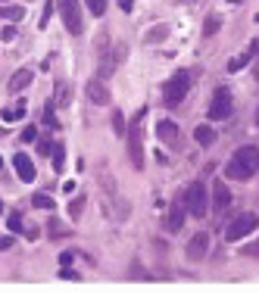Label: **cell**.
Returning <instances> with one entry per match:
<instances>
[{"mask_svg": "<svg viewBox=\"0 0 259 293\" xmlns=\"http://www.w3.org/2000/svg\"><path fill=\"white\" fill-rule=\"evenodd\" d=\"M256 172H259V146H253V143L237 146L234 156L228 159V166H225V178H231V181H250Z\"/></svg>", "mask_w": 259, "mask_h": 293, "instance_id": "obj_1", "label": "cell"}, {"mask_svg": "<svg viewBox=\"0 0 259 293\" xmlns=\"http://www.w3.org/2000/svg\"><path fill=\"white\" fill-rule=\"evenodd\" d=\"M144 116H147V106L138 109V116L132 119V125H128L125 131V143H128V162H132L135 169H144Z\"/></svg>", "mask_w": 259, "mask_h": 293, "instance_id": "obj_2", "label": "cell"}, {"mask_svg": "<svg viewBox=\"0 0 259 293\" xmlns=\"http://www.w3.org/2000/svg\"><path fill=\"white\" fill-rule=\"evenodd\" d=\"M184 206H188V212L194 218H206L209 215V187H206V181H194V184L188 187Z\"/></svg>", "mask_w": 259, "mask_h": 293, "instance_id": "obj_3", "label": "cell"}, {"mask_svg": "<svg viewBox=\"0 0 259 293\" xmlns=\"http://www.w3.org/2000/svg\"><path fill=\"white\" fill-rule=\"evenodd\" d=\"M188 90H191V72H175V75L165 81V87H162V100H165V106H178L184 97H188Z\"/></svg>", "mask_w": 259, "mask_h": 293, "instance_id": "obj_4", "label": "cell"}, {"mask_svg": "<svg viewBox=\"0 0 259 293\" xmlns=\"http://www.w3.org/2000/svg\"><path fill=\"white\" fill-rule=\"evenodd\" d=\"M259 228V215L256 212H240V215H234L231 222H228V228H225V240H244V237L250 234V231H256Z\"/></svg>", "mask_w": 259, "mask_h": 293, "instance_id": "obj_5", "label": "cell"}, {"mask_svg": "<svg viewBox=\"0 0 259 293\" xmlns=\"http://www.w3.org/2000/svg\"><path fill=\"white\" fill-rule=\"evenodd\" d=\"M234 113V97L228 87H215L212 90V103H209V119L212 122H225Z\"/></svg>", "mask_w": 259, "mask_h": 293, "instance_id": "obj_6", "label": "cell"}, {"mask_svg": "<svg viewBox=\"0 0 259 293\" xmlns=\"http://www.w3.org/2000/svg\"><path fill=\"white\" fill-rule=\"evenodd\" d=\"M60 16H63V25L69 34H81L84 22H81V4L78 0H60Z\"/></svg>", "mask_w": 259, "mask_h": 293, "instance_id": "obj_7", "label": "cell"}, {"mask_svg": "<svg viewBox=\"0 0 259 293\" xmlns=\"http://www.w3.org/2000/svg\"><path fill=\"white\" fill-rule=\"evenodd\" d=\"M206 253H209V234L206 231H197L191 240H188V247H184V256H188L191 262H200Z\"/></svg>", "mask_w": 259, "mask_h": 293, "instance_id": "obj_8", "label": "cell"}, {"mask_svg": "<svg viewBox=\"0 0 259 293\" xmlns=\"http://www.w3.org/2000/svg\"><path fill=\"white\" fill-rule=\"evenodd\" d=\"M231 203V190L225 187V181H212V197H209V212L222 215Z\"/></svg>", "mask_w": 259, "mask_h": 293, "instance_id": "obj_9", "label": "cell"}, {"mask_svg": "<svg viewBox=\"0 0 259 293\" xmlns=\"http://www.w3.org/2000/svg\"><path fill=\"white\" fill-rule=\"evenodd\" d=\"M13 169H16V175H19V181H25V184L38 178L34 159H31V156H25V153H16V156H13Z\"/></svg>", "mask_w": 259, "mask_h": 293, "instance_id": "obj_10", "label": "cell"}, {"mask_svg": "<svg viewBox=\"0 0 259 293\" xmlns=\"http://www.w3.org/2000/svg\"><path fill=\"white\" fill-rule=\"evenodd\" d=\"M156 137H159L165 146H178V143H181V128H178L172 119H162V122L156 125Z\"/></svg>", "mask_w": 259, "mask_h": 293, "instance_id": "obj_11", "label": "cell"}, {"mask_svg": "<svg viewBox=\"0 0 259 293\" xmlns=\"http://www.w3.org/2000/svg\"><path fill=\"white\" fill-rule=\"evenodd\" d=\"M184 215H188V206H184V200H175V203L169 206V215H165V228L178 234V231L184 228Z\"/></svg>", "mask_w": 259, "mask_h": 293, "instance_id": "obj_12", "label": "cell"}, {"mask_svg": "<svg viewBox=\"0 0 259 293\" xmlns=\"http://www.w3.org/2000/svg\"><path fill=\"white\" fill-rule=\"evenodd\" d=\"M88 100L94 103V106H109V87H106L100 78L88 81Z\"/></svg>", "mask_w": 259, "mask_h": 293, "instance_id": "obj_13", "label": "cell"}, {"mask_svg": "<svg viewBox=\"0 0 259 293\" xmlns=\"http://www.w3.org/2000/svg\"><path fill=\"white\" fill-rule=\"evenodd\" d=\"M31 78H34V72H31V69H19V72H13V78H10L7 90H10V94H19V90H25V87L31 84Z\"/></svg>", "mask_w": 259, "mask_h": 293, "instance_id": "obj_14", "label": "cell"}, {"mask_svg": "<svg viewBox=\"0 0 259 293\" xmlns=\"http://www.w3.org/2000/svg\"><path fill=\"white\" fill-rule=\"evenodd\" d=\"M169 34H172V28L165 25V22H159V25H153V28H147V34H144V44H147V47L162 44V41H169Z\"/></svg>", "mask_w": 259, "mask_h": 293, "instance_id": "obj_15", "label": "cell"}, {"mask_svg": "<svg viewBox=\"0 0 259 293\" xmlns=\"http://www.w3.org/2000/svg\"><path fill=\"white\" fill-rule=\"evenodd\" d=\"M194 140H197L200 146H212V143H215V128H212V125H197V128H194Z\"/></svg>", "mask_w": 259, "mask_h": 293, "instance_id": "obj_16", "label": "cell"}, {"mask_svg": "<svg viewBox=\"0 0 259 293\" xmlns=\"http://www.w3.org/2000/svg\"><path fill=\"white\" fill-rule=\"evenodd\" d=\"M69 100H72V90H69V81H60L57 84V90H53V106H69Z\"/></svg>", "mask_w": 259, "mask_h": 293, "instance_id": "obj_17", "label": "cell"}, {"mask_svg": "<svg viewBox=\"0 0 259 293\" xmlns=\"http://www.w3.org/2000/svg\"><path fill=\"white\" fill-rule=\"evenodd\" d=\"M84 203H88V197H84V193H75V197L69 200V218H72V222H78V218H81Z\"/></svg>", "mask_w": 259, "mask_h": 293, "instance_id": "obj_18", "label": "cell"}, {"mask_svg": "<svg viewBox=\"0 0 259 293\" xmlns=\"http://www.w3.org/2000/svg\"><path fill=\"white\" fill-rule=\"evenodd\" d=\"M47 234H50V240H63V237H69L72 231L63 222H57V218H50V222H47Z\"/></svg>", "mask_w": 259, "mask_h": 293, "instance_id": "obj_19", "label": "cell"}, {"mask_svg": "<svg viewBox=\"0 0 259 293\" xmlns=\"http://www.w3.org/2000/svg\"><path fill=\"white\" fill-rule=\"evenodd\" d=\"M25 103H16V106H10V109H4V113H0V119L4 122H19V119H25Z\"/></svg>", "mask_w": 259, "mask_h": 293, "instance_id": "obj_20", "label": "cell"}, {"mask_svg": "<svg viewBox=\"0 0 259 293\" xmlns=\"http://www.w3.org/2000/svg\"><path fill=\"white\" fill-rule=\"evenodd\" d=\"M31 206H34V209H50V212H53V206H57V203H53V193H44V190H41V193L31 197Z\"/></svg>", "mask_w": 259, "mask_h": 293, "instance_id": "obj_21", "label": "cell"}, {"mask_svg": "<svg viewBox=\"0 0 259 293\" xmlns=\"http://www.w3.org/2000/svg\"><path fill=\"white\" fill-rule=\"evenodd\" d=\"M63 166H66V146L57 140L53 143V172H63Z\"/></svg>", "mask_w": 259, "mask_h": 293, "instance_id": "obj_22", "label": "cell"}, {"mask_svg": "<svg viewBox=\"0 0 259 293\" xmlns=\"http://www.w3.org/2000/svg\"><path fill=\"white\" fill-rule=\"evenodd\" d=\"M219 28H222V16L209 13V16H206V25H203V34H206V38H212V34H219Z\"/></svg>", "mask_w": 259, "mask_h": 293, "instance_id": "obj_23", "label": "cell"}, {"mask_svg": "<svg viewBox=\"0 0 259 293\" xmlns=\"http://www.w3.org/2000/svg\"><path fill=\"white\" fill-rule=\"evenodd\" d=\"M22 16H25V7H0V19L16 22V19H22Z\"/></svg>", "mask_w": 259, "mask_h": 293, "instance_id": "obj_24", "label": "cell"}, {"mask_svg": "<svg viewBox=\"0 0 259 293\" xmlns=\"http://www.w3.org/2000/svg\"><path fill=\"white\" fill-rule=\"evenodd\" d=\"M250 60H253V50H247V53H240V57H234L231 63H228V72H240L244 66H250Z\"/></svg>", "mask_w": 259, "mask_h": 293, "instance_id": "obj_25", "label": "cell"}, {"mask_svg": "<svg viewBox=\"0 0 259 293\" xmlns=\"http://www.w3.org/2000/svg\"><path fill=\"white\" fill-rule=\"evenodd\" d=\"M7 228H10L13 234H25V231H22V215H19V212H13V215L7 218Z\"/></svg>", "mask_w": 259, "mask_h": 293, "instance_id": "obj_26", "label": "cell"}, {"mask_svg": "<svg viewBox=\"0 0 259 293\" xmlns=\"http://www.w3.org/2000/svg\"><path fill=\"white\" fill-rule=\"evenodd\" d=\"M113 131H116V137H125V131H128V128H125V119H122L119 109L113 113Z\"/></svg>", "mask_w": 259, "mask_h": 293, "instance_id": "obj_27", "label": "cell"}, {"mask_svg": "<svg viewBox=\"0 0 259 293\" xmlns=\"http://www.w3.org/2000/svg\"><path fill=\"white\" fill-rule=\"evenodd\" d=\"M53 109H57V106H53V103L47 100V109H44V122H47L50 128H60V119H57V113H53Z\"/></svg>", "mask_w": 259, "mask_h": 293, "instance_id": "obj_28", "label": "cell"}, {"mask_svg": "<svg viewBox=\"0 0 259 293\" xmlns=\"http://www.w3.org/2000/svg\"><path fill=\"white\" fill-rule=\"evenodd\" d=\"M240 256H247V259H259V237H256V240H250L244 250H240Z\"/></svg>", "mask_w": 259, "mask_h": 293, "instance_id": "obj_29", "label": "cell"}, {"mask_svg": "<svg viewBox=\"0 0 259 293\" xmlns=\"http://www.w3.org/2000/svg\"><path fill=\"white\" fill-rule=\"evenodd\" d=\"M84 4H88V10L94 13V16H103L106 13V0H84Z\"/></svg>", "mask_w": 259, "mask_h": 293, "instance_id": "obj_30", "label": "cell"}, {"mask_svg": "<svg viewBox=\"0 0 259 293\" xmlns=\"http://www.w3.org/2000/svg\"><path fill=\"white\" fill-rule=\"evenodd\" d=\"M19 137H22V143H31L34 137H38V128H34V125H28V128H25V131H22Z\"/></svg>", "mask_w": 259, "mask_h": 293, "instance_id": "obj_31", "label": "cell"}, {"mask_svg": "<svg viewBox=\"0 0 259 293\" xmlns=\"http://www.w3.org/2000/svg\"><path fill=\"white\" fill-rule=\"evenodd\" d=\"M50 13H53V4L47 0V4H44V13H41V28H47V22H50Z\"/></svg>", "mask_w": 259, "mask_h": 293, "instance_id": "obj_32", "label": "cell"}, {"mask_svg": "<svg viewBox=\"0 0 259 293\" xmlns=\"http://www.w3.org/2000/svg\"><path fill=\"white\" fill-rule=\"evenodd\" d=\"M60 278H66V281H78V271H72L69 265H63V268H60Z\"/></svg>", "mask_w": 259, "mask_h": 293, "instance_id": "obj_33", "label": "cell"}, {"mask_svg": "<svg viewBox=\"0 0 259 293\" xmlns=\"http://www.w3.org/2000/svg\"><path fill=\"white\" fill-rule=\"evenodd\" d=\"M0 38H4V41H13V38H16V28H13V25H4V34H0Z\"/></svg>", "mask_w": 259, "mask_h": 293, "instance_id": "obj_34", "label": "cell"}, {"mask_svg": "<svg viewBox=\"0 0 259 293\" xmlns=\"http://www.w3.org/2000/svg\"><path fill=\"white\" fill-rule=\"evenodd\" d=\"M119 10L122 13H132L135 10V0H119Z\"/></svg>", "mask_w": 259, "mask_h": 293, "instance_id": "obj_35", "label": "cell"}, {"mask_svg": "<svg viewBox=\"0 0 259 293\" xmlns=\"http://www.w3.org/2000/svg\"><path fill=\"white\" fill-rule=\"evenodd\" d=\"M38 150H41L44 156H50V150H53V143H50V140H41V143H38Z\"/></svg>", "mask_w": 259, "mask_h": 293, "instance_id": "obj_36", "label": "cell"}, {"mask_svg": "<svg viewBox=\"0 0 259 293\" xmlns=\"http://www.w3.org/2000/svg\"><path fill=\"white\" fill-rule=\"evenodd\" d=\"M60 262H63V265H72V262H75V253H63Z\"/></svg>", "mask_w": 259, "mask_h": 293, "instance_id": "obj_37", "label": "cell"}, {"mask_svg": "<svg viewBox=\"0 0 259 293\" xmlns=\"http://www.w3.org/2000/svg\"><path fill=\"white\" fill-rule=\"evenodd\" d=\"M13 247V237H0V250H10Z\"/></svg>", "mask_w": 259, "mask_h": 293, "instance_id": "obj_38", "label": "cell"}, {"mask_svg": "<svg viewBox=\"0 0 259 293\" xmlns=\"http://www.w3.org/2000/svg\"><path fill=\"white\" fill-rule=\"evenodd\" d=\"M253 119H256V125H259V109H256V116H253Z\"/></svg>", "mask_w": 259, "mask_h": 293, "instance_id": "obj_39", "label": "cell"}, {"mask_svg": "<svg viewBox=\"0 0 259 293\" xmlns=\"http://www.w3.org/2000/svg\"><path fill=\"white\" fill-rule=\"evenodd\" d=\"M228 4H240V0H228Z\"/></svg>", "mask_w": 259, "mask_h": 293, "instance_id": "obj_40", "label": "cell"}, {"mask_svg": "<svg viewBox=\"0 0 259 293\" xmlns=\"http://www.w3.org/2000/svg\"><path fill=\"white\" fill-rule=\"evenodd\" d=\"M0 212H4V203H0Z\"/></svg>", "mask_w": 259, "mask_h": 293, "instance_id": "obj_41", "label": "cell"}]
</instances>
